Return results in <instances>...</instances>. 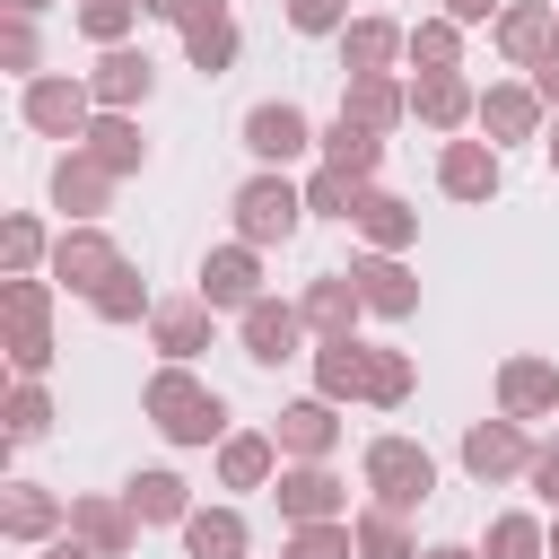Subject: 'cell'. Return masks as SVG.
I'll list each match as a JSON object with an SVG mask.
<instances>
[{"mask_svg":"<svg viewBox=\"0 0 559 559\" xmlns=\"http://www.w3.org/2000/svg\"><path fill=\"white\" fill-rule=\"evenodd\" d=\"M140 419H148L166 445H218V437H227V393L201 384L192 367L157 358V376L140 384Z\"/></svg>","mask_w":559,"mask_h":559,"instance_id":"6da1fadb","label":"cell"},{"mask_svg":"<svg viewBox=\"0 0 559 559\" xmlns=\"http://www.w3.org/2000/svg\"><path fill=\"white\" fill-rule=\"evenodd\" d=\"M227 218H236V236H245V245H262V253H271V245H288V236L306 227V183H297L288 166H253V175L227 192Z\"/></svg>","mask_w":559,"mask_h":559,"instance_id":"7a4b0ae2","label":"cell"},{"mask_svg":"<svg viewBox=\"0 0 559 559\" xmlns=\"http://www.w3.org/2000/svg\"><path fill=\"white\" fill-rule=\"evenodd\" d=\"M358 489H367L376 507H393V515H419V507L437 498V454H428L419 437H367Z\"/></svg>","mask_w":559,"mask_h":559,"instance_id":"3957f363","label":"cell"},{"mask_svg":"<svg viewBox=\"0 0 559 559\" xmlns=\"http://www.w3.org/2000/svg\"><path fill=\"white\" fill-rule=\"evenodd\" d=\"M122 262H131V253L105 236V218H70V227L52 236V262H44V280H52L61 297H96V288H105Z\"/></svg>","mask_w":559,"mask_h":559,"instance_id":"277c9868","label":"cell"},{"mask_svg":"<svg viewBox=\"0 0 559 559\" xmlns=\"http://www.w3.org/2000/svg\"><path fill=\"white\" fill-rule=\"evenodd\" d=\"M17 122H26L35 140H87V122H96V87H87V70H79V79H61V70L26 79V87H17Z\"/></svg>","mask_w":559,"mask_h":559,"instance_id":"5b68a950","label":"cell"},{"mask_svg":"<svg viewBox=\"0 0 559 559\" xmlns=\"http://www.w3.org/2000/svg\"><path fill=\"white\" fill-rule=\"evenodd\" d=\"M236 140H245V157H253V166H297L323 131H314V114H306L297 96H262V105H245Z\"/></svg>","mask_w":559,"mask_h":559,"instance_id":"8992f818","label":"cell"},{"mask_svg":"<svg viewBox=\"0 0 559 559\" xmlns=\"http://www.w3.org/2000/svg\"><path fill=\"white\" fill-rule=\"evenodd\" d=\"M498 183H507V157H498V140H437V192L445 201H463V210H489L498 201Z\"/></svg>","mask_w":559,"mask_h":559,"instance_id":"52a82bcc","label":"cell"},{"mask_svg":"<svg viewBox=\"0 0 559 559\" xmlns=\"http://www.w3.org/2000/svg\"><path fill=\"white\" fill-rule=\"evenodd\" d=\"M533 445H542V437H533L524 419H507V411H498V419H472V428H463V472H472L480 489H498V480H524Z\"/></svg>","mask_w":559,"mask_h":559,"instance_id":"ba28073f","label":"cell"},{"mask_svg":"<svg viewBox=\"0 0 559 559\" xmlns=\"http://www.w3.org/2000/svg\"><path fill=\"white\" fill-rule=\"evenodd\" d=\"M306 314L288 306V297H253L245 314H236V349L253 358V367H288V358H306Z\"/></svg>","mask_w":559,"mask_h":559,"instance_id":"9c48e42d","label":"cell"},{"mask_svg":"<svg viewBox=\"0 0 559 559\" xmlns=\"http://www.w3.org/2000/svg\"><path fill=\"white\" fill-rule=\"evenodd\" d=\"M192 280H201V297H210L218 314H245L253 297H271V288H262V245H245V236H227V245H210Z\"/></svg>","mask_w":559,"mask_h":559,"instance_id":"30bf717a","label":"cell"},{"mask_svg":"<svg viewBox=\"0 0 559 559\" xmlns=\"http://www.w3.org/2000/svg\"><path fill=\"white\" fill-rule=\"evenodd\" d=\"M271 498H280V524H332V515H349V480L332 463H280Z\"/></svg>","mask_w":559,"mask_h":559,"instance_id":"8fae6325","label":"cell"},{"mask_svg":"<svg viewBox=\"0 0 559 559\" xmlns=\"http://www.w3.org/2000/svg\"><path fill=\"white\" fill-rule=\"evenodd\" d=\"M489 44H498L507 70L550 61V52H559V0H507V9L489 17Z\"/></svg>","mask_w":559,"mask_h":559,"instance_id":"7c38bea8","label":"cell"},{"mask_svg":"<svg viewBox=\"0 0 559 559\" xmlns=\"http://www.w3.org/2000/svg\"><path fill=\"white\" fill-rule=\"evenodd\" d=\"M480 140H498V148H515V140H542L550 131V105L533 96V79H489L480 87V122H472Z\"/></svg>","mask_w":559,"mask_h":559,"instance_id":"4fadbf2b","label":"cell"},{"mask_svg":"<svg viewBox=\"0 0 559 559\" xmlns=\"http://www.w3.org/2000/svg\"><path fill=\"white\" fill-rule=\"evenodd\" d=\"M210 341H218V306H210L201 288H192V297H157V314H148V349H157V358L192 367Z\"/></svg>","mask_w":559,"mask_h":559,"instance_id":"5bb4252c","label":"cell"},{"mask_svg":"<svg viewBox=\"0 0 559 559\" xmlns=\"http://www.w3.org/2000/svg\"><path fill=\"white\" fill-rule=\"evenodd\" d=\"M70 533H79L87 550H105V559H131L148 524L131 515V498H122V489H79V498H70Z\"/></svg>","mask_w":559,"mask_h":559,"instance_id":"9a60e30c","label":"cell"},{"mask_svg":"<svg viewBox=\"0 0 559 559\" xmlns=\"http://www.w3.org/2000/svg\"><path fill=\"white\" fill-rule=\"evenodd\" d=\"M411 122L437 131V140H454V131L480 122V87L463 70H428V79H411Z\"/></svg>","mask_w":559,"mask_h":559,"instance_id":"2e32d148","label":"cell"},{"mask_svg":"<svg viewBox=\"0 0 559 559\" xmlns=\"http://www.w3.org/2000/svg\"><path fill=\"white\" fill-rule=\"evenodd\" d=\"M498 411L507 419H559V367L542 358V349H515V358H498Z\"/></svg>","mask_w":559,"mask_h":559,"instance_id":"e0dca14e","label":"cell"},{"mask_svg":"<svg viewBox=\"0 0 559 559\" xmlns=\"http://www.w3.org/2000/svg\"><path fill=\"white\" fill-rule=\"evenodd\" d=\"M87 87H96V105L140 114V105L157 96V61H148V44H105V52H96V70H87Z\"/></svg>","mask_w":559,"mask_h":559,"instance_id":"ac0fdd59","label":"cell"},{"mask_svg":"<svg viewBox=\"0 0 559 559\" xmlns=\"http://www.w3.org/2000/svg\"><path fill=\"white\" fill-rule=\"evenodd\" d=\"M114 183H122V175L96 166L79 140L52 157V210H61V218H105V210H114Z\"/></svg>","mask_w":559,"mask_h":559,"instance_id":"d6986e66","label":"cell"},{"mask_svg":"<svg viewBox=\"0 0 559 559\" xmlns=\"http://www.w3.org/2000/svg\"><path fill=\"white\" fill-rule=\"evenodd\" d=\"M349 280H358V297H367L376 323H411V314H419V271H411L402 253H358Z\"/></svg>","mask_w":559,"mask_h":559,"instance_id":"ffe728a7","label":"cell"},{"mask_svg":"<svg viewBox=\"0 0 559 559\" xmlns=\"http://www.w3.org/2000/svg\"><path fill=\"white\" fill-rule=\"evenodd\" d=\"M271 437H280V454H288V463H332V445H341V402H323V393L280 402Z\"/></svg>","mask_w":559,"mask_h":559,"instance_id":"44dd1931","label":"cell"},{"mask_svg":"<svg viewBox=\"0 0 559 559\" xmlns=\"http://www.w3.org/2000/svg\"><path fill=\"white\" fill-rule=\"evenodd\" d=\"M61 524H70V498H61V489H44V480H0V533H9V542L44 550Z\"/></svg>","mask_w":559,"mask_h":559,"instance_id":"7402d4cb","label":"cell"},{"mask_svg":"<svg viewBox=\"0 0 559 559\" xmlns=\"http://www.w3.org/2000/svg\"><path fill=\"white\" fill-rule=\"evenodd\" d=\"M280 463H288V454H280L271 428H227V437H218V489H271Z\"/></svg>","mask_w":559,"mask_h":559,"instance_id":"603a6c76","label":"cell"},{"mask_svg":"<svg viewBox=\"0 0 559 559\" xmlns=\"http://www.w3.org/2000/svg\"><path fill=\"white\" fill-rule=\"evenodd\" d=\"M297 314H306V332L323 341V332H358L367 297H358V280H349V271H314V280L297 288Z\"/></svg>","mask_w":559,"mask_h":559,"instance_id":"cb8c5ba5","label":"cell"},{"mask_svg":"<svg viewBox=\"0 0 559 559\" xmlns=\"http://www.w3.org/2000/svg\"><path fill=\"white\" fill-rule=\"evenodd\" d=\"M341 114L367 131H393V122H411V87L393 70H358V79H341Z\"/></svg>","mask_w":559,"mask_h":559,"instance_id":"d4e9b609","label":"cell"},{"mask_svg":"<svg viewBox=\"0 0 559 559\" xmlns=\"http://www.w3.org/2000/svg\"><path fill=\"white\" fill-rule=\"evenodd\" d=\"M349 227L367 236V253H411V245H419V210H411L402 192H384V183H367V201H358Z\"/></svg>","mask_w":559,"mask_h":559,"instance_id":"484cf974","label":"cell"},{"mask_svg":"<svg viewBox=\"0 0 559 559\" xmlns=\"http://www.w3.org/2000/svg\"><path fill=\"white\" fill-rule=\"evenodd\" d=\"M314 393L323 402H367V341L358 332H323L314 341Z\"/></svg>","mask_w":559,"mask_h":559,"instance_id":"4316f807","label":"cell"},{"mask_svg":"<svg viewBox=\"0 0 559 559\" xmlns=\"http://www.w3.org/2000/svg\"><path fill=\"white\" fill-rule=\"evenodd\" d=\"M332 44H341V79H358V70H393L402 44H411V26H393V17H349Z\"/></svg>","mask_w":559,"mask_h":559,"instance_id":"83f0119b","label":"cell"},{"mask_svg":"<svg viewBox=\"0 0 559 559\" xmlns=\"http://www.w3.org/2000/svg\"><path fill=\"white\" fill-rule=\"evenodd\" d=\"M96 166H114V175H140L148 166V140H140V114H114V105H96V122H87V140H79Z\"/></svg>","mask_w":559,"mask_h":559,"instance_id":"f1b7e54d","label":"cell"},{"mask_svg":"<svg viewBox=\"0 0 559 559\" xmlns=\"http://www.w3.org/2000/svg\"><path fill=\"white\" fill-rule=\"evenodd\" d=\"M122 498H131V515H140V524H183V515H192V480H183V472H166V463L131 472V480H122Z\"/></svg>","mask_w":559,"mask_h":559,"instance_id":"f546056e","label":"cell"},{"mask_svg":"<svg viewBox=\"0 0 559 559\" xmlns=\"http://www.w3.org/2000/svg\"><path fill=\"white\" fill-rule=\"evenodd\" d=\"M175 533H183V559H245L253 550V533H245L236 507H192Z\"/></svg>","mask_w":559,"mask_h":559,"instance_id":"4dcf8cb0","label":"cell"},{"mask_svg":"<svg viewBox=\"0 0 559 559\" xmlns=\"http://www.w3.org/2000/svg\"><path fill=\"white\" fill-rule=\"evenodd\" d=\"M183 35V61L201 70V79H227L236 70V52H245V35H236V17L227 9H210V17H192V26H175Z\"/></svg>","mask_w":559,"mask_h":559,"instance_id":"1f68e13d","label":"cell"},{"mask_svg":"<svg viewBox=\"0 0 559 559\" xmlns=\"http://www.w3.org/2000/svg\"><path fill=\"white\" fill-rule=\"evenodd\" d=\"M314 157H323V166H349L358 183H376V166H384V131H367V122L332 114V122H323V140H314Z\"/></svg>","mask_w":559,"mask_h":559,"instance_id":"d6a6232c","label":"cell"},{"mask_svg":"<svg viewBox=\"0 0 559 559\" xmlns=\"http://www.w3.org/2000/svg\"><path fill=\"white\" fill-rule=\"evenodd\" d=\"M480 559H550V515L498 507V515H489V533H480Z\"/></svg>","mask_w":559,"mask_h":559,"instance_id":"836d02e7","label":"cell"},{"mask_svg":"<svg viewBox=\"0 0 559 559\" xmlns=\"http://www.w3.org/2000/svg\"><path fill=\"white\" fill-rule=\"evenodd\" d=\"M349 533H358V559H419V550H428V542L411 533V515H393V507H376V498L349 515Z\"/></svg>","mask_w":559,"mask_h":559,"instance_id":"e575fe53","label":"cell"},{"mask_svg":"<svg viewBox=\"0 0 559 559\" xmlns=\"http://www.w3.org/2000/svg\"><path fill=\"white\" fill-rule=\"evenodd\" d=\"M52 419H61V411H52L44 376H17L9 402H0V437H9V445H35V437H52Z\"/></svg>","mask_w":559,"mask_h":559,"instance_id":"d590c367","label":"cell"},{"mask_svg":"<svg viewBox=\"0 0 559 559\" xmlns=\"http://www.w3.org/2000/svg\"><path fill=\"white\" fill-rule=\"evenodd\" d=\"M402 61H411L419 79H428V70H463V26H454L445 9H437V17H419V26H411V44H402Z\"/></svg>","mask_w":559,"mask_h":559,"instance_id":"8d00e7d4","label":"cell"},{"mask_svg":"<svg viewBox=\"0 0 559 559\" xmlns=\"http://www.w3.org/2000/svg\"><path fill=\"white\" fill-rule=\"evenodd\" d=\"M87 314H96V323H148V314H157V297H148L140 262H122V271H114V280L87 297Z\"/></svg>","mask_w":559,"mask_h":559,"instance_id":"74e56055","label":"cell"},{"mask_svg":"<svg viewBox=\"0 0 559 559\" xmlns=\"http://www.w3.org/2000/svg\"><path fill=\"white\" fill-rule=\"evenodd\" d=\"M411 384H419L411 349H393V341H367V402H376V411H402V402H411Z\"/></svg>","mask_w":559,"mask_h":559,"instance_id":"f35d334b","label":"cell"},{"mask_svg":"<svg viewBox=\"0 0 559 559\" xmlns=\"http://www.w3.org/2000/svg\"><path fill=\"white\" fill-rule=\"evenodd\" d=\"M52 262V227L35 210H9L0 218V271H44Z\"/></svg>","mask_w":559,"mask_h":559,"instance_id":"ab89813d","label":"cell"},{"mask_svg":"<svg viewBox=\"0 0 559 559\" xmlns=\"http://www.w3.org/2000/svg\"><path fill=\"white\" fill-rule=\"evenodd\" d=\"M70 17H79V35L105 52V44H131V26L148 17V0H70Z\"/></svg>","mask_w":559,"mask_h":559,"instance_id":"60d3db41","label":"cell"},{"mask_svg":"<svg viewBox=\"0 0 559 559\" xmlns=\"http://www.w3.org/2000/svg\"><path fill=\"white\" fill-rule=\"evenodd\" d=\"M0 70L26 87V79H44V35H35V17L26 9H0Z\"/></svg>","mask_w":559,"mask_h":559,"instance_id":"b9f144b4","label":"cell"},{"mask_svg":"<svg viewBox=\"0 0 559 559\" xmlns=\"http://www.w3.org/2000/svg\"><path fill=\"white\" fill-rule=\"evenodd\" d=\"M358 201H367V183L349 166H314L306 175V218H358Z\"/></svg>","mask_w":559,"mask_h":559,"instance_id":"7bdbcfd3","label":"cell"},{"mask_svg":"<svg viewBox=\"0 0 559 559\" xmlns=\"http://www.w3.org/2000/svg\"><path fill=\"white\" fill-rule=\"evenodd\" d=\"M52 297H61V288H52L44 271H0V314H9V332H17V323H52Z\"/></svg>","mask_w":559,"mask_h":559,"instance_id":"ee69618b","label":"cell"},{"mask_svg":"<svg viewBox=\"0 0 559 559\" xmlns=\"http://www.w3.org/2000/svg\"><path fill=\"white\" fill-rule=\"evenodd\" d=\"M280 559H358V533H349V515H332V524H288Z\"/></svg>","mask_w":559,"mask_h":559,"instance_id":"f6af8a7d","label":"cell"},{"mask_svg":"<svg viewBox=\"0 0 559 559\" xmlns=\"http://www.w3.org/2000/svg\"><path fill=\"white\" fill-rule=\"evenodd\" d=\"M52 358H61V349H52V323H17V332H9V367H17V376H52Z\"/></svg>","mask_w":559,"mask_h":559,"instance_id":"bcb514c9","label":"cell"},{"mask_svg":"<svg viewBox=\"0 0 559 559\" xmlns=\"http://www.w3.org/2000/svg\"><path fill=\"white\" fill-rule=\"evenodd\" d=\"M288 26L297 35H341L349 26V0H288Z\"/></svg>","mask_w":559,"mask_h":559,"instance_id":"7dc6e473","label":"cell"},{"mask_svg":"<svg viewBox=\"0 0 559 559\" xmlns=\"http://www.w3.org/2000/svg\"><path fill=\"white\" fill-rule=\"evenodd\" d=\"M524 489H533L542 507H559V437H542V445H533V463H524Z\"/></svg>","mask_w":559,"mask_h":559,"instance_id":"c3c4849f","label":"cell"},{"mask_svg":"<svg viewBox=\"0 0 559 559\" xmlns=\"http://www.w3.org/2000/svg\"><path fill=\"white\" fill-rule=\"evenodd\" d=\"M210 9H227V0H148V17H166V26H192V17H210Z\"/></svg>","mask_w":559,"mask_h":559,"instance_id":"681fc988","label":"cell"},{"mask_svg":"<svg viewBox=\"0 0 559 559\" xmlns=\"http://www.w3.org/2000/svg\"><path fill=\"white\" fill-rule=\"evenodd\" d=\"M498 9H507V0H445V17H454V26H489Z\"/></svg>","mask_w":559,"mask_h":559,"instance_id":"f907efd6","label":"cell"},{"mask_svg":"<svg viewBox=\"0 0 559 559\" xmlns=\"http://www.w3.org/2000/svg\"><path fill=\"white\" fill-rule=\"evenodd\" d=\"M524 79H533V96H542V105H550V114H559V52H550V61H533V70H524Z\"/></svg>","mask_w":559,"mask_h":559,"instance_id":"816d5d0a","label":"cell"},{"mask_svg":"<svg viewBox=\"0 0 559 559\" xmlns=\"http://www.w3.org/2000/svg\"><path fill=\"white\" fill-rule=\"evenodd\" d=\"M44 559H105V550H87V542H79V533H70V524H61V533H52V542H44Z\"/></svg>","mask_w":559,"mask_h":559,"instance_id":"f5cc1de1","label":"cell"},{"mask_svg":"<svg viewBox=\"0 0 559 559\" xmlns=\"http://www.w3.org/2000/svg\"><path fill=\"white\" fill-rule=\"evenodd\" d=\"M419 559H480V542H428Z\"/></svg>","mask_w":559,"mask_h":559,"instance_id":"db71d44e","label":"cell"},{"mask_svg":"<svg viewBox=\"0 0 559 559\" xmlns=\"http://www.w3.org/2000/svg\"><path fill=\"white\" fill-rule=\"evenodd\" d=\"M542 157H550V175H559V114H550V131H542Z\"/></svg>","mask_w":559,"mask_h":559,"instance_id":"11a10c76","label":"cell"},{"mask_svg":"<svg viewBox=\"0 0 559 559\" xmlns=\"http://www.w3.org/2000/svg\"><path fill=\"white\" fill-rule=\"evenodd\" d=\"M0 9H26V17H35V9H52V0H0Z\"/></svg>","mask_w":559,"mask_h":559,"instance_id":"9f6ffc18","label":"cell"},{"mask_svg":"<svg viewBox=\"0 0 559 559\" xmlns=\"http://www.w3.org/2000/svg\"><path fill=\"white\" fill-rule=\"evenodd\" d=\"M550 559H559V507H550Z\"/></svg>","mask_w":559,"mask_h":559,"instance_id":"6f0895ef","label":"cell"}]
</instances>
